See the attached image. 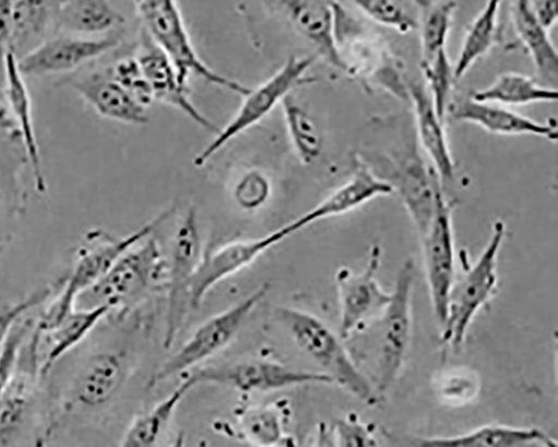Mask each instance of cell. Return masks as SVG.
<instances>
[{
  "label": "cell",
  "mask_w": 558,
  "mask_h": 447,
  "mask_svg": "<svg viewBox=\"0 0 558 447\" xmlns=\"http://www.w3.org/2000/svg\"><path fill=\"white\" fill-rule=\"evenodd\" d=\"M3 64L5 71V96L14 117L28 165L33 171L36 186L43 192L46 189V183L33 120L31 96L24 80L25 75L20 70L19 59L12 50L5 53Z\"/></svg>",
  "instance_id": "603a6c76"
},
{
  "label": "cell",
  "mask_w": 558,
  "mask_h": 447,
  "mask_svg": "<svg viewBox=\"0 0 558 447\" xmlns=\"http://www.w3.org/2000/svg\"><path fill=\"white\" fill-rule=\"evenodd\" d=\"M56 16L75 35L104 34L122 22L108 0H58Z\"/></svg>",
  "instance_id": "1f68e13d"
},
{
  "label": "cell",
  "mask_w": 558,
  "mask_h": 447,
  "mask_svg": "<svg viewBox=\"0 0 558 447\" xmlns=\"http://www.w3.org/2000/svg\"><path fill=\"white\" fill-rule=\"evenodd\" d=\"M409 100L412 102L418 140L430 157L442 184L454 178V162L448 145L444 121L439 118L432 97L423 84H408Z\"/></svg>",
  "instance_id": "cb8c5ba5"
},
{
  "label": "cell",
  "mask_w": 558,
  "mask_h": 447,
  "mask_svg": "<svg viewBox=\"0 0 558 447\" xmlns=\"http://www.w3.org/2000/svg\"><path fill=\"white\" fill-rule=\"evenodd\" d=\"M171 215L167 210L147 226L122 238L90 233L78 249L69 276L60 281L54 301L45 310L36 329L49 330L61 324L76 309L77 297L98 283L132 247L142 243Z\"/></svg>",
  "instance_id": "6da1fadb"
},
{
  "label": "cell",
  "mask_w": 558,
  "mask_h": 447,
  "mask_svg": "<svg viewBox=\"0 0 558 447\" xmlns=\"http://www.w3.org/2000/svg\"><path fill=\"white\" fill-rule=\"evenodd\" d=\"M337 445L340 446H376L377 438L357 419L340 420L333 430Z\"/></svg>",
  "instance_id": "b9f144b4"
},
{
  "label": "cell",
  "mask_w": 558,
  "mask_h": 447,
  "mask_svg": "<svg viewBox=\"0 0 558 447\" xmlns=\"http://www.w3.org/2000/svg\"><path fill=\"white\" fill-rule=\"evenodd\" d=\"M60 282L54 287L46 286L37 289L22 301L0 310V346L4 343L12 330L23 321L29 311L48 301L57 293Z\"/></svg>",
  "instance_id": "60d3db41"
},
{
  "label": "cell",
  "mask_w": 558,
  "mask_h": 447,
  "mask_svg": "<svg viewBox=\"0 0 558 447\" xmlns=\"http://www.w3.org/2000/svg\"><path fill=\"white\" fill-rule=\"evenodd\" d=\"M393 193L392 186L384 181L371 167L361 165L342 188L328 198L286 226L291 235L330 217L347 214L365 203Z\"/></svg>",
  "instance_id": "d6986e66"
},
{
  "label": "cell",
  "mask_w": 558,
  "mask_h": 447,
  "mask_svg": "<svg viewBox=\"0 0 558 447\" xmlns=\"http://www.w3.org/2000/svg\"><path fill=\"white\" fill-rule=\"evenodd\" d=\"M448 111L458 121L474 123L501 136L529 134V136L541 137L553 143L558 140L556 124L535 121L504 106L469 99L448 108Z\"/></svg>",
  "instance_id": "7402d4cb"
},
{
  "label": "cell",
  "mask_w": 558,
  "mask_h": 447,
  "mask_svg": "<svg viewBox=\"0 0 558 447\" xmlns=\"http://www.w3.org/2000/svg\"><path fill=\"white\" fill-rule=\"evenodd\" d=\"M380 262L381 250L375 246L362 273L354 274L342 267L337 274L342 340L351 338L371 319L380 317L391 300V293L386 292L377 280Z\"/></svg>",
  "instance_id": "7c38bea8"
},
{
  "label": "cell",
  "mask_w": 558,
  "mask_h": 447,
  "mask_svg": "<svg viewBox=\"0 0 558 447\" xmlns=\"http://www.w3.org/2000/svg\"><path fill=\"white\" fill-rule=\"evenodd\" d=\"M110 74L138 104L148 108L154 102L151 86L137 59H124L118 62Z\"/></svg>",
  "instance_id": "ab89813d"
},
{
  "label": "cell",
  "mask_w": 558,
  "mask_h": 447,
  "mask_svg": "<svg viewBox=\"0 0 558 447\" xmlns=\"http://www.w3.org/2000/svg\"><path fill=\"white\" fill-rule=\"evenodd\" d=\"M109 313L110 310L107 306L75 309L58 326L44 331L35 329L33 338L35 343L46 348L39 352L36 351L40 377L51 373L63 358L88 338Z\"/></svg>",
  "instance_id": "ffe728a7"
},
{
  "label": "cell",
  "mask_w": 558,
  "mask_h": 447,
  "mask_svg": "<svg viewBox=\"0 0 558 447\" xmlns=\"http://www.w3.org/2000/svg\"><path fill=\"white\" fill-rule=\"evenodd\" d=\"M31 363L26 372L19 369L10 386L0 397V445H11L23 426L32 406L36 375H39L38 361L32 346Z\"/></svg>",
  "instance_id": "4316f807"
},
{
  "label": "cell",
  "mask_w": 558,
  "mask_h": 447,
  "mask_svg": "<svg viewBox=\"0 0 558 447\" xmlns=\"http://www.w3.org/2000/svg\"><path fill=\"white\" fill-rule=\"evenodd\" d=\"M194 387L191 377H185L169 396L159 402L150 412L137 416L122 437L124 447H150L159 443L170 426L181 400Z\"/></svg>",
  "instance_id": "4dcf8cb0"
},
{
  "label": "cell",
  "mask_w": 558,
  "mask_h": 447,
  "mask_svg": "<svg viewBox=\"0 0 558 447\" xmlns=\"http://www.w3.org/2000/svg\"><path fill=\"white\" fill-rule=\"evenodd\" d=\"M32 323L22 321L0 346V397L14 378Z\"/></svg>",
  "instance_id": "f35d334b"
},
{
  "label": "cell",
  "mask_w": 558,
  "mask_h": 447,
  "mask_svg": "<svg viewBox=\"0 0 558 447\" xmlns=\"http://www.w3.org/2000/svg\"><path fill=\"white\" fill-rule=\"evenodd\" d=\"M502 0H487L464 37L458 61L453 68L454 80H460L493 48L497 38L498 16Z\"/></svg>",
  "instance_id": "d6a6232c"
},
{
  "label": "cell",
  "mask_w": 558,
  "mask_h": 447,
  "mask_svg": "<svg viewBox=\"0 0 558 447\" xmlns=\"http://www.w3.org/2000/svg\"><path fill=\"white\" fill-rule=\"evenodd\" d=\"M271 5L318 53L337 69L347 72L333 33V12L329 0H269Z\"/></svg>",
  "instance_id": "ac0fdd59"
},
{
  "label": "cell",
  "mask_w": 558,
  "mask_h": 447,
  "mask_svg": "<svg viewBox=\"0 0 558 447\" xmlns=\"http://www.w3.org/2000/svg\"><path fill=\"white\" fill-rule=\"evenodd\" d=\"M292 145L305 165L314 162L322 153V136L311 116L290 95L281 104Z\"/></svg>",
  "instance_id": "e575fe53"
},
{
  "label": "cell",
  "mask_w": 558,
  "mask_h": 447,
  "mask_svg": "<svg viewBox=\"0 0 558 447\" xmlns=\"http://www.w3.org/2000/svg\"><path fill=\"white\" fill-rule=\"evenodd\" d=\"M242 427L250 440L260 445H275L284 439L281 418L275 410L259 409L247 412Z\"/></svg>",
  "instance_id": "74e56055"
},
{
  "label": "cell",
  "mask_w": 558,
  "mask_h": 447,
  "mask_svg": "<svg viewBox=\"0 0 558 447\" xmlns=\"http://www.w3.org/2000/svg\"><path fill=\"white\" fill-rule=\"evenodd\" d=\"M427 281L436 319L440 327L447 316V304L456 277V245L451 205L444 195L427 233L422 238Z\"/></svg>",
  "instance_id": "4fadbf2b"
},
{
  "label": "cell",
  "mask_w": 558,
  "mask_h": 447,
  "mask_svg": "<svg viewBox=\"0 0 558 447\" xmlns=\"http://www.w3.org/2000/svg\"><path fill=\"white\" fill-rule=\"evenodd\" d=\"M128 375L124 354L114 350L89 353L76 364L60 396L61 414L105 408L123 386Z\"/></svg>",
  "instance_id": "ba28073f"
},
{
  "label": "cell",
  "mask_w": 558,
  "mask_h": 447,
  "mask_svg": "<svg viewBox=\"0 0 558 447\" xmlns=\"http://www.w3.org/2000/svg\"><path fill=\"white\" fill-rule=\"evenodd\" d=\"M133 2L149 36L169 57L184 85H187L190 76L195 74L213 85L243 97L251 92V88L244 84L211 70L199 58L185 28L177 0H133Z\"/></svg>",
  "instance_id": "277c9868"
},
{
  "label": "cell",
  "mask_w": 558,
  "mask_h": 447,
  "mask_svg": "<svg viewBox=\"0 0 558 447\" xmlns=\"http://www.w3.org/2000/svg\"><path fill=\"white\" fill-rule=\"evenodd\" d=\"M167 273L160 245L149 237L126 252L98 283L81 293L75 307L126 311L167 279Z\"/></svg>",
  "instance_id": "3957f363"
},
{
  "label": "cell",
  "mask_w": 558,
  "mask_h": 447,
  "mask_svg": "<svg viewBox=\"0 0 558 447\" xmlns=\"http://www.w3.org/2000/svg\"><path fill=\"white\" fill-rule=\"evenodd\" d=\"M423 70L427 80L434 107L444 121L448 110L449 95L453 77V68L450 64L447 51L439 52L434 59L423 62Z\"/></svg>",
  "instance_id": "d590c367"
},
{
  "label": "cell",
  "mask_w": 558,
  "mask_h": 447,
  "mask_svg": "<svg viewBox=\"0 0 558 447\" xmlns=\"http://www.w3.org/2000/svg\"><path fill=\"white\" fill-rule=\"evenodd\" d=\"M314 62V57H293L267 81L256 88H251L236 114L225 128L219 129L214 141L195 157L194 165L198 168L206 165L231 141L241 136L281 105L296 87L312 83L313 78L307 77L306 73Z\"/></svg>",
  "instance_id": "8992f818"
},
{
  "label": "cell",
  "mask_w": 558,
  "mask_h": 447,
  "mask_svg": "<svg viewBox=\"0 0 558 447\" xmlns=\"http://www.w3.org/2000/svg\"><path fill=\"white\" fill-rule=\"evenodd\" d=\"M417 445L442 447H555L557 442L537 427L485 425L460 435L423 438L418 440Z\"/></svg>",
  "instance_id": "484cf974"
},
{
  "label": "cell",
  "mask_w": 558,
  "mask_h": 447,
  "mask_svg": "<svg viewBox=\"0 0 558 447\" xmlns=\"http://www.w3.org/2000/svg\"><path fill=\"white\" fill-rule=\"evenodd\" d=\"M202 258V243L197 214L193 208L180 222L168 264V309L163 346L172 347L192 309L191 286Z\"/></svg>",
  "instance_id": "30bf717a"
},
{
  "label": "cell",
  "mask_w": 558,
  "mask_h": 447,
  "mask_svg": "<svg viewBox=\"0 0 558 447\" xmlns=\"http://www.w3.org/2000/svg\"><path fill=\"white\" fill-rule=\"evenodd\" d=\"M533 9L542 25L548 31L557 22L558 0H531Z\"/></svg>",
  "instance_id": "bcb514c9"
},
{
  "label": "cell",
  "mask_w": 558,
  "mask_h": 447,
  "mask_svg": "<svg viewBox=\"0 0 558 447\" xmlns=\"http://www.w3.org/2000/svg\"><path fill=\"white\" fill-rule=\"evenodd\" d=\"M13 34V0H0V57L11 48Z\"/></svg>",
  "instance_id": "f6af8a7d"
},
{
  "label": "cell",
  "mask_w": 558,
  "mask_h": 447,
  "mask_svg": "<svg viewBox=\"0 0 558 447\" xmlns=\"http://www.w3.org/2000/svg\"><path fill=\"white\" fill-rule=\"evenodd\" d=\"M53 0H15L11 48L17 59L26 56L45 40L54 20Z\"/></svg>",
  "instance_id": "f546056e"
},
{
  "label": "cell",
  "mask_w": 558,
  "mask_h": 447,
  "mask_svg": "<svg viewBox=\"0 0 558 447\" xmlns=\"http://www.w3.org/2000/svg\"><path fill=\"white\" fill-rule=\"evenodd\" d=\"M69 85L107 119L133 125L149 122L147 108L138 104L110 73H95L73 78Z\"/></svg>",
  "instance_id": "44dd1931"
},
{
  "label": "cell",
  "mask_w": 558,
  "mask_h": 447,
  "mask_svg": "<svg viewBox=\"0 0 558 447\" xmlns=\"http://www.w3.org/2000/svg\"><path fill=\"white\" fill-rule=\"evenodd\" d=\"M471 99L504 107H522L556 102L558 92L556 87L544 86L531 76L507 72L499 75L489 86L474 93Z\"/></svg>",
  "instance_id": "f1b7e54d"
},
{
  "label": "cell",
  "mask_w": 558,
  "mask_h": 447,
  "mask_svg": "<svg viewBox=\"0 0 558 447\" xmlns=\"http://www.w3.org/2000/svg\"><path fill=\"white\" fill-rule=\"evenodd\" d=\"M276 321L281 324L296 346L311 360L345 390L374 406L378 401L376 388L360 372L340 337L330 327L311 313L289 307L275 309Z\"/></svg>",
  "instance_id": "7a4b0ae2"
},
{
  "label": "cell",
  "mask_w": 558,
  "mask_h": 447,
  "mask_svg": "<svg viewBox=\"0 0 558 447\" xmlns=\"http://www.w3.org/2000/svg\"><path fill=\"white\" fill-rule=\"evenodd\" d=\"M290 237L284 227L260 239L228 243L202 256L191 286L192 309L197 310L215 286L244 270L268 250Z\"/></svg>",
  "instance_id": "5bb4252c"
},
{
  "label": "cell",
  "mask_w": 558,
  "mask_h": 447,
  "mask_svg": "<svg viewBox=\"0 0 558 447\" xmlns=\"http://www.w3.org/2000/svg\"><path fill=\"white\" fill-rule=\"evenodd\" d=\"M506 238V226L497 220L487 245L466 274L453 283L447 304L442 341L459 351L478 311L490 300L497 283V258Z\"/></svg>",
  "instance_id": "5b68a950"
},
{
  "label": "cell",
  "mask_w": 558,
  "mask_h": 447,
  "mask_svg": "<svg viewBox=\"0 0 558 447\" xmlns=\"http://www.w3.org/2000/svg\"><path fill=\"white\" fill-rule=\"evenodd\" d=\"M478 383L471 375H451L441 384V395L448 400H466L476 392Z\"/></svg>",
  "instance_id": "ee69618b"
},
{
  "label": "cell",
  "mask_w": 558,
  "mask_h": 447,
  "mask_svg": "<svg viewBox=\"0 0 558 447\" xmlns=\"http://www.w3.org/2000/svg\"><path fill=\"white\" fill-rule=\"evenodd\" d=\"M136 59L151 86L155 100L174 107L204 129L218 133L219 128L192 102L189 86L180 81L173 63L149 34L144 39L143 50Z\"/></svg>",
  "instance_id": "e0dca14e"
},
{
  "label": "cell",
  "mask_w": 558,
  "mask_h": 447,
  "mask_svg": "<svg viewBox=\"0 0 558 447\" xmlns=\"http://www.w3.org/2000/svg\"><path fill=\"white\" fill-rule=\"evenodd\" d=\"M513 23L538 73L550 83L557 82L558 53L548 31L542 25L531 0H514Z\"/></svg>",
  "instance_id": "83f0119b"
},
{
  "label": "cell",
  "mask_w": 558,
  "mask_h": 447,
  "mask_svg": "<svg viewBox=\"0 0 558 447\" xmlns=\"http://www.w3.org/2000/svg\"><path fill=\"white\" fill-rule=\"evenodd\" d=\"M414 281L415 264L409 258L400 267L391 300L380 316L377 330L378 395L391 387L405 362L412 336Z\"/></svg>",
  "instance_id": "52a82bcc"
},
{
  "label": "cell",
  "mask_w": 558,
  "mask_h": 447,
  "mask_svg": "<svg viewBox=\"0 0 558 447\" xmlns=\"http://www.w3.org/2000/svg\"><path fill=\"white\" fill-rule=\"evenodd\" d=\"M190 377L196 386L214 384L243 392H266L308 384H333L327 374L299 371L264 360L202 369L193 372Z\"/></svg>",
  "instance_id": "8fae6325"
},
{
  "label": "cell",
  "mask_w": 558,
  "mask_h": 447,
  "mask_svg": "<svg viewBox=\"0 0 558 447\" xmlns=\"http://www.w3.org/2000/svg\"><path fill=\"white\" fill-rule=\"evenodd\" d=\"M119 44L114 37L88 38L78 35H61L45 39L33 51L19 59L24 75H51L71 72L96 60Z\"/></svg>",
  "instance_id": "9a60e30c"
},
{
  "label": "cell",
  "mask_w": 558,
  "mask_h": 447,
  "mask_svg": "<svg viewBox=\"0 0 558 447\" xmlns=\"http://www.w3.org/2000/svg\"><path fill=\"white\" fill-rule=\"evenodd\" d=\"M421 11L423 62L446 50L457 0H415Z\"/></svg>",
  "instance_id": "836d02e7"
},
{
  "label": "cell",
  "mask_w": 558,
  "mask_h": 447,
  "mask_svg": "<svg viewBox=\"0 0 558 447\" xmlns=\"http://www.w3.org/2000/svg\"><path fill=\"white\" fill-rule=\"evenodd\" d=\"M398 192L421 239L427 233L442 196L437 172L421 158L409 155L385 179Z\"/></svg>",
  "instance_id": "2e32d148"
},
{
  "label": "cell",
  "mask_w": 558,
  "mask_h": 447,
  "mask_svg": "<svg viewBox=\"0 0 558 447\" xmlns=\"http://www.w3.org/2000/svg\"><path fill=\"white\" fill-rule=\"evenodd\" d=\"M268 195V183L266 178L259 173L247 174L236 191V197L241 205L246 208H255L262 205Z\"/></svg>",
  "instance_id": "7bdbcfd3"
},
{
  "label": "cell",
  "mask_w": 558,
  "mask_h": 447,
  "mask_svg": "<svg viewBox=\"0 0 558 447\" xmlns=\"http://www.w3.org/2000/svg\"><path fill=\"white\" fill-rule=\"evenodd\" d=\"M268 290L269 286H262L243 301L204 323L163 364L153 384L183 374L227 347Z\"/></svg>",
  "instance_id": "9c48e42d"
},
{
  "label": "cell",
  "mask_w": 558,
  "mask_h": 447,
  "mask_svg": "<svg viewBox=\"0 0 558 447\" xmlns=\"http://www.w3.org/2000/svg\"><path fill=\"white\" fill-rule=\"evenodd\" d=\"M2 113L0 111V254L10 242V226L20 209V156H26L24 150L17 149V141L22 142L19 130L13 129Z\"/></svg>",
  "instance_id": "d4e9b609"
},
{
  "label": "cell",
  "mask_w": 558,
  "mask_h": 447,
  "mask_svg": "<svg viewBox=\"0 0 558 447\" xmlns=\"http://www.w3.org/2000/svg\"><path fill=\"white\" fill-rule=\"evenodd\" d=\"M363 14L384 26L407 34L417 24L396 0H350Z\"/></svg>",
  "instance_id": "8d00e7d4"
}]
</instances>
